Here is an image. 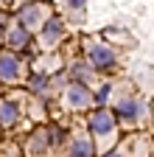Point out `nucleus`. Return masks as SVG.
I'll return each instance as SVG.
<instances>
[{
  "label": "nucleus",
  "instance_id": "obj_1",
  "mask_svg": "<svg viewBox=\"0 0 154 157\" xmlns=\"http://www.w3.org/2000/svg\"><path fill=\"white\" fill-rule=\"evenodd\" d=\"M17 20H20L17 25H23L25 31H28V28H36L39 23H45V6H42V3H28V6L20 9Z\"/></svg>",
  "mask_w": 154,
  "mask_h": 157
},
{
  "label": "nucleus",
  "instance_id": "obj_2",
  "mask_svg": "<svg viewBox=\"0 0 154 157\" xmlns=\"http://www.w3.org/2000/svg\"><path fill=\"white\" fill-rule=\"evenodd\" d=\"M87 124H90V132H95V135H112L115 132V115L107 109H95Z\"/></svg>",
  "mask_w": 154,
  "mask_h": 157
},
{
  "label": "nucleus",
  "instance_id": "obj_3",
  "mask_svg": "<svg viewBox=\"0 0 154 157\" xmlns=\"http://www.w3.org/2000/svg\"><path fill=\"white\" fill-rule=\"evenodd\" d=\"M90 62H92V67L107 70V67L115 65V51L109 45H92L90 48Z\"/></svg>",
  "mask_w": 154,
  "mask_h": 157
},
{
  "label": "nucleus",
  "instance_id": "obj_4",
  "mask_svg": "<svg viewBox=\"0 0 154 157\" xmlns=\"http://www.w3.org/2000/svg\"><path fill=\"white\" fill-rule=\"evenodd\" d=\"M20 78V62L14 53H0V82H17Z\"/></svg>",
  "mask_w": 154,
  "mask_h": 157
},
{
  "label": "nucleus",
  "instance_id": "obj_5",
  "mask_svg": "<svg viewBox=\"0 0 154 157\" xmlns=\"http://www.w3.org/2000/svg\"><path fill=\"white\" fill-rule=\"evenodd\" d=\"M65 101H67L70 107H76V109H79V107H87V104H90V90H87L81 82H76V84H70V87H67Z\"/></svg>",
  "mask_w": 154,
  "mask_h": 157
},
{
  "label": "nucleus",
  "instance_id": "obj_6",
  "mask_svg": "<svg viewBox=\"0 0 154 157\" xmlns=\"http://www.w3.org/2000/svg\"><path fill=\"white\" fill-rule=\"evenodd\" d=\"M62 34H65V23H62L59 17L45 20V25H42V42H45V45H53Z\"/></svg>",
  "mask_w": 154,
  "mask_h": 157
},
{
  "label": "nucleus",
  "instance_id": "obj_7",
  "mask_svg": "<svg viewBox=\"0 0 154 157\" xmlns=\"http://www.w3.org/2000/svg\"><path fill=\"white\" fill-rule=\"evenodd\" d=\"M17 118H20V107L14 101H0V126L9 129L17 124Z\"/></svg>",
  "mask_w": 154,
  "mask_h": 157
},
{
  "label": "nucleus",
  "instance_id": "obj_8",
  "mask_svg": "<svg viewBox=\"0 0 154 157\" xmlns=\"http://www.w3.org/2000/svg\"><path fill=\"white\" fill-rule=\"evenodd\" d=\"M140 109L143 107L137 101H132V98H126V101H121L118 107H115V112H118L123 121H137V118H140Z\"/></svg>",
  "mask_w": 154,
  "mask_h": 157
},
{
  "label": "nucleus",
  "instance_id": "obj_9",
  "mask_svg": "<svg viewBox=\"0 0 154 157\" xmlns=\"http://www.w3.org/2000/svg\"><path fill=\"white\" fill-rule=\"evenodd\" d=\"M28 42H31V36H28V31H25L23 25L11 28V34H9V45H11L14 51H25V48H28Z\"/></svg>",
  "mask_w": 154,
  "mask_h": 157
},
{
  "label": "nucleus",
  "instance_id": "obj_10",
  "mask_svg": "<svg viewBox=\"0 0 154 157\" xmlns=\"http://www.w3.org/2000/svg\"><path fill=\"white\" fill-rule=\"evenodd\" d=\"M70 157H92V143L87 137H76L70 143Z\"/></svg>",
  "mask_w": 154,
  "mask_h": 157
},
{
  "label": "nucleus",
  "instance_id": "obj_11",
  "mask_svg": "<svg viewBox=\"0 0 154 157\" xmlns=\"http://www.w3.org/2000/svg\"><path fill=\"white\" fill-rule=\"evenodd\" d=\"M48 84H51V82H48L45 73H36V76L31 78V90H34L36 95H45V93H48Z\"/></svg>",
  "mask_w": 154,
  "mask_h": 157
},
{
  "label": "nucleus",
  "instance_id": "obj_12",
  "mask_svg": "<svg viewBox=\"0 0 154 157\" xmlns=\"http://www.w3.org/2000/svg\"><path fill=\"white\" fill-rule=\"evenodd\" d=\"M109 90H112L109 84H104V87H98V93H95V101H98V104H104V101H107V98H109Z\"/></svg>",
  "mask_w": 154,
  "mask_h": 157
},
{
  "label": "nucleus",
  "instance_id": "obj_13",
  "mask_svg": "<svg viewBox=\"0 0 154 157\" xmlns=\"http://www.w3.org/2000/svg\"><path fill=\"white\" fill-rule=\"evenodd\" d=\"M87 76V65H73V78H84Z\"/></svg>",
  "mask_w": 154,
  "mask_h": 157
},
{
  "label": "nucleus",
  "instance_id": "obj_14",
  "mask_svg": "<svg viewBox=\"0 0 154 157\" xmlns=\"http://www.w3.org/2000/svg\"><path fill=\"white\" fill-rule=\"evenodd\" d=\"M84 3H87V0H67V6H70L73 11H81V9H84Z\"/></svg>",
  "mask_w": 154,
  "mask_h": 157
},
{
  "label": "nucleus",
  "instance_id": "obj_15",
  "mask_svg": "<svg viewBox=\"0 0 154 157\" xmlns=\"http://www.w3.org/2000/svg\"><path fill=\"white\" fill-rule=\"evenodd\" d=\"M107 157H121V154H118V151H109V154H107Z\"/></svg>",
  "mask_w": 154,
  "mask_h": 157
}]
</instances>
